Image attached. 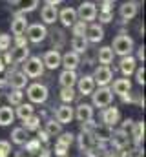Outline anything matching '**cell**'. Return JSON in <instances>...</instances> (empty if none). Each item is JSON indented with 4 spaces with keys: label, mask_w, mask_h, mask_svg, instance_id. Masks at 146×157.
Wrapping results in <instances>:
<instances>
[{
    "label": "cell",
    "mask_w": 146,
    "mask_h": 157,
    "mask_svg": "<svg viewBox=\"0 0 146 157\" xmlns=\"http://www.w3.org/2000/svg\"><path fill=\"white\" fill-rule=\"evenodd\" d=\"M36 132H38V137H36V139H38L40 143H44V144H48V141H49V135H48V133H46L44 130H40V128H38Z\"/></svg>",
    "instance_id": "7dc6e473"
},
{
    "label": "cell",
    "mask_w": 146,
    "mask_h": 157,
    "mask_svg": "<svg viewBox=\"0 0 146 157\" xmlns=\"http://www.w3.org/2000/svg\"><path fill=\"white\" fill-rule=\"evenodd\" d=\"M33 113H35V108H33V104H29V102H20V104H17V108H15V117H18L20 121L31 117Z\"/></svg>",
    "instance_id": "4316f807"
},
{
    "label": "cell",
    "mask_w": 146,
    "mask_h": 157,
    "mask_svg": "<svg viewBox=\"0 0 146 157\" xmlns=\"http://www.w3.org/2000/svg\"><path fill=\"white\" fill-rule=\"evenodd\" d=\"M73 119H77L80 124L88 122V121H93V106L88 104V102H80L77 108H73Z\"/></svg>",
    "instance_id": "ba28073f"
},
{
    "label": "cell",
    "mask_w": 146,
    "mask_h": 157,
    "mask_svg": "<svg viewBox=\"0 0 146 157\" xmlns=\"http://www.w3.org/2000/svg\"><path fill=\"white\" fill-rule=\"evenodd\" d=\"M111 144H113V148H117V150H126L128 148V144H130V137H128V133L124 132V130H117V132H111Z\"/></svg>",
    "instance_id": "5bb4252c"
},
{
    "label": "cell",
    "mask_w": 146,
    "mask_h": 157,
    "mask_svg": "<svg viewBox=\"0 0 146 157\" xmlns=\"http://www.w3.org/2000/svg\"><path fill=\"white\" fill-rule=\"evenodd\" d=\"M26 95H28L29 102H33V104H44L48 101V97H49V91H48V88L44 84L35 82V84H29L28 86Z\"/></svg>",
    "instance_id": "3957f363"
},
{
    "label": "cell",
    "mask_w": 146,
    "mask_h": 157,
    "mask_svg": "<svg viewBox=\"0 0 146 157\" xmlns=\"http://www.w3.org/2000/svg\"><path fill=\"white\" fill-rule=\"evenodd\" d=\"M80 64V55L75 51H66L60 57V66H64V70H77V66Z\"/></svg>",
    "instance_id": "ac0fdd59"
},
{
    "label": "cell",
    "mask_w": 146,
    "mask_h": 157,
    "mask_svg": "<svg viewBox=\"0 0 146 157\" xmlns=\"http://www.w3.org/2000/svg\"><path fill=\"white\" fill-rule=\"evenodd\" d=\"M60 53H59V49H49V51H46L44 53V57H42V64H44V68H48V70H57L59 66H60Z\"/></svg>",
    "instance_id": "7c38bea8"
},
{
    "label": "cell",
    "mask_w": 146,
    "mask_h": 157,
    "mask_svg": "<svg viewBox=\"0 0 146 157\" xmlns=\"http://www.w3.org/2000/svg\"><path fill=\"white\" fill-rule=\"evenodd\" d=\"M99 2H101V4H113L115 0H99Z\"/></svg>",
    "instance_id": "6f0895ef"
},
{
    "label": "cell",
    "mask_w": 146,
    "mask_h": 157,
    "mask_svg": "<svg viewBox=\"0 0 146 157\" xmlns=\"http://www.w3.org/2000/svg\"><path fill=\"white\" fill-rule=\"evenodd\" d=\"M111 128L106 126V124H95L93 126V130H91V135H93V139L99 143V144H102V143H108L110 139H111Z\"/></svg>",
    "instance_id": "4fadbf2b"
},
{
    "label": "cell",
    "mask_w": 146,
    "mask_h": 157,
    "mask_svg": "<svg viewBox=\"0 0 146 157\" xmlns=\"http://www.w3.org/2000/svg\"><path fill=\"white\" fill-rule=\"evenodd\" d=\"M40 18H42L44 24H55L59 20V9H57V6H48L46 4L40 9Z\"/></svg>",
    "instance_id": "7402d4cb"
},
{
    "label": "cell",
    "mask_w": 146,
    "mask_h": 157,
    "mask_svg": "<svg viewBox=\"0 0 146 157\" xmlns=\"http://www.w3.org/2000/svg\"><path fill=\"white\" fill-rule=\"evenodd\" d=\"M51 39H53V42L57 40V44H53V46H55V49H57V48H59V46L64 42V39H66V37H64V31H60V29H55V31L51 33Z\"/></svg>",
    "instance_id": "7bdbcfd3"
},
{
    "label": "cell",
    "mask_w": 146,
    "mask_h": 157,
    "mask_svg": "<svg viewBox=\"0 0 146 157\" xmlns=\"http://www.w3.org/2000/svg\"><path fill=\"white\" fill-rule=\"evenodd\" d=\"M119 121H121V110L119 108H115L111 104L106 106V108H102V124L113 128L115 124H119Z\"/></svg>",
    "instance_id": "9c48e42d"
},
{
    "label": "cell",
    "mask_w": 146,
    "mask_h": 157,
    "mask_svg": "<svg viewBox=\"0 0 146 157\" xmlns=\"http://www.w3.org/2000/svg\"><path fill=\"white\" fill-rule=\"evenodd\" d=\"M135 60H143L144 62V46H141L139 49H137V59Z\"/></svg>",
    "instance_id": "f5cc1de1"
},
{
    "label": "cell",
    "mask_w": 146,
    "mask_h": 157,
    "mask_svg": "<svg viewBox=\"0 0 146 157\" xmlns=\"http://www.w3.org/2000/svg\"><path fill=\"white\" fill-rule=\"evenodd\" d=\"M29 24H28V18H26V15L24 13H15V17H13V20H11V33L17 37V35H24V31H26V28H28Z\"/></svg>",
    "instance_id": "8fae6325"
},
{
    "label": "cell",
    "mask_w": 146,
    "mask_h": 157,
    "mask_svg": "<svg viewBox=\"0 0 146 157\" xmlns=\"http://www.w3.org/2000/svg\"><path fill=\"white\" fill-rule=\"evenodd\" d=\"M84 37H86L88 42L99 44L101 40L104 39V29H102V26H99V24H91V26H88V28H86Z\"/></svg>",
    "instance_id": "e0dca14e"
},
{
    "label": "cell",
    "mask_w": 146,
    "mask_h": 157,
    "mask_svg": "<svg viewBox=\"0 0 146 157\" xmlns=\"http://www.w3.org/2000/svg\"><path fill=\"white\" fill-rule=\"evenodd\" d=\"M9 154H11V143L0 141V157H9Z\"/></svg>",
    "instance_id": "ee69618b"
},
{
    "label": "cell",
    "mask_w": 146,
    "mask_h": 157,
    "mask_svg": "<svg viewBox=\"0 0 146 157\" xmlns=\"http://www.w3.org/2000/svg\"><path fill=\"white\" fill-rule=\"evenodd\" d=\"M44 2H46L48 6H59V4H60L62 0H44Z\"/></svg>",
    "instance_id": "11a10c76"
},
{
    "label": "cell",
    "mask_w": 146,
    "mask_h": 157,
    "mask_svg": "<svg viewBox=\"0 0 146 157\" xmlns=\"http://www.w3.org/2000/svg\"><path fill=\"white\" fill-rule=\"evenodd\" d=\"M60 101L64 104H71L75 101V90L73 88H62L60 90Z\"/></svg>",
    "instance_id": "74e56055"
},
{
    "label": "cell",
    "mask_w": 146,
    "mask_h": 157,
    "mask_svg": "<svg viewBox=\"0 0 146 157\" xmlns=\"http://www.w3.org/2000/svg\"><path fill=\"white\" fill-rule=\"evenodd\" d=\"M77 143H79V148H80L82 152H88V150H91V148H95V146L99 144V143L93 139L91 132H82V130H80L79 137H77Z\"/></svg>",
    "instance_id": "9a60e30c"
},
{
    "label": "cell",
    "mask_w": 146,
    "mask_h": 157,
    "mask_svg": "<svg viewBox=\"0 0 146 157\" xmlns=\"http://www.w3.org/2000/svg\"><path fill=\"white\" fill-rule=\"evenodd\" d=\"M133 73H135V78H137V82L144 86V75H146L144 66H141V68H135V71H133Z\"/></svg>",
    "instance_id": "f6af8a7d"
},
{
    "label": "cell",
    "mask_w": 146,
    "mask_h": 157,
    "mask_svg": "<svg viewBox=\"0 0 146 157\" xmlns=\"http://www.w3.org/2000/svg\"><path fill=\"white\" fill-rule=\"evenodd\" d=\"M113 51H111V48L110 46H104V48H101L99 49V53H97V59H99V62L101 64H104V66H110L111 62H113Z\"/></svg>",
    "instance_id": "1f68e13d"
},
{
    "label": "cell",
    "mask_w": 146,
    "mask_h": 157,
    "mask_svg": "<svg viewBox=\"0 0 146 157\" xmlns=\"http://www.w3.org/2000/svg\"><path fill=\"white\" fill-rule=\"evenodd\" d=\"M44 64H42V59L40 57H28L26 60H24V64H22V71H24V75L29 78H36L40 77L42 73H44Z\"/></svg>",
    "instance_id": "277c9868"
},
{
    "label": "cell",
    "mask_w": 146,
    "mask_h": 157,
    "mask_svg": "<svg viewBox=\"0 0 146 157\" xmlns=\"http://www.w3.org/2000/svg\"><path fill=\"white\" fill-rule=\"evenodd\" d=\"M24 146H26V150H28V152H31V154H38V152L42 150V146H40V141H38V139H28V143H26Z\"/></svg>",
    "instance_id": "60d3db41"
},
{
    "label": "cell",
    "mask_w": 146,
    "mask_h": 157,
    "mask_svg": "<svg viewBox=\"0 0 146 157\" xmlns=\"http://www.w3.org/2000/svg\"><path fill=\"white\" fill-rule=\"evenodd\" d=\"M88 157H101V152H99V144L95 146V148H91V150H88V152H84Z\"/></svg>",
    "instance_id": "816d5d0a"
},
{
    "label": "cell",
    "mask_w": 146,
    "mask_h": 157,
    "mask_svg": "<svg viewBox=\"0 0 146 157\" xmlns=\"http://www.w3.org/2000/svg\"><path fill=\"white\" fill-rule=\"evenodd\" d=\"M75 11H77V18L86 24L97 18V6L93 2H82L79 6V9H75Z\"/></svg>",
    "instance_id": "8992f818"
},
{
    "label": "cell",
    "mask_w": 146,
    "mask_h": 157,
    "mask_svg": "<svg viewBox=\"0 0 146 157\" xmlns=\"http://www.w3.org/2000/svg\"><path fill=\"white\" fill-rule=\"evenodd\" d=\"M7 77H9L7 68H6V70H0V86H6V84H7Z\"/></svg>",
    "instance_id": "c3c4849f"
},
{
    "label": "cell",
    "mask_w": 146,
    "mask_h": 157,
    "mask_svg": "<svg viewBox=\"0 0 146 157\" xmlns=\"http://www.w3.org/2000/svg\"><path fill=\"white\" fill-rule=\"evenodd\" d=\"M44 132H46V133H48L49 137H55V135L62 133V124H60V122H57L55 119H49V121H46Z\"/></svg>",
    "instance_id": "d6a6232c"
},
{
    "label": "cell",
    "mask_w": 146,
    "mask_h": 157,
    "mask_svg": "<svg viewBox=\"0 0 146 157\" xmlns=\"http://www.w3.org/2000/svg\"><path fill=\"white\" fill-rule=\"evenodd\" d=\"M135 68H137V60H135V57H132V55L121 57V62H119V70H121L122 77H128V78H130L132 75H133Z\"/></svg>",
    "instance_id": "30bf717a"
},
{
    "label": "cell",
    "mask_w": 146,
    "mask_h": 157,
    "mask_svg": "<svg viewBox=\"0 0 146 157\" xmlns=\"http://www.w3.org/2000/svg\"><path fill=\"white\" fill-rule=\"evenodd\" d=\"M77 88H79V93L80 95H91L93 90H95V82L91 75H82L80 78H77Z\"/></svg>",
    "instance_id": "2e32d148"
},
{
    "label": "cell",
    "mask_w": 146,
    "mask_h": 157,
    "mask_svg": "<svg viewBox=\"0 0 146 157\" xmlns=\"http://www.w3.org/2000/svg\"><path fill=\"white\" fill-rule=\"evenodd\" d=\"M111 51H113V55H119V57H126V55H132V51H133V39L132 37H128L126 33H121V35H117L113 42H111Z\"/></svg>",
    "instance_id": "6da1fadb"
},
{
    "label": "cell",
    "mask_w": 146,
    "mask_h": 157,
    "mask_svg": "<svg viewBox=\"0 0 146 157\" xmlns=\"http://www.w3.org/2000/svg\"><path fill=\"white\" fill-rule=\"evenodd\" d=\"M9 46H11V35H7V33H0V53L7 51Z\"/></svg>",
    "instance_id": "b9f144b4"
},
{
    "label": "cell",
    "mask_w": 146,
    "mask_h": 157,
    "mask_svg": "<svg viewBox=\"0 0 146 157\" xmlns=\"http://www.w3.org/2000/svg\"><path fill=\"white\" fill-rule=\"evenodd\" d=\"M59 20L64 28H71L73 24L79 20L77 18V11L73 7H64L62 11H59Z\"/></svg>",
    "instance_id": "603a6c76"
},
{
    "label": "cell",
    "mask_w": 146,
    "mask_h": 157,
    "mask_svg": "<svg viewBox=\"0 0 146 157\" xmlns=\"http://www.w3.org/2000/svg\"><path fill=\"white\" fill-rule=\"evenodd\" d=\"M106 157H111V155H106Z\"/></svg>",
    "instance_id": "680465c9"
},
{
    "label": "cell",
    "mask_w": 146,
    "mask_h": 157,
    "mask_svg": "<svg viewBox=\"0 0 146 157\" xmlns=\"http://www.w3.org/2000/svg\"><path fill=\"white\" fill-rule=\"evenodd\" d=\"M15 121V112L11 106H0V126H9Z\"/></svg>",
    "instance_id": "f546056e"
},
{
    "label": "cell",
    "mask_w": 146,
    "mask_h": 157,
    "mask_svg": "<svg viewBox=\"0 0 146 157\" xmlns=\"http://www.w3.org/2000/svg\"><path fill=\"white\" fill-rule=\"evenodd\" d=\"M137 11H139V6H137L133 0L124 2V4L119 7V15H121L122 20H132V18H135V17H137Z\"/></svg>",
    "instance_id": "ffe728a7"
},
{
    "label": "cell",
    "mask_w": 146,
    "mask_h": 157,
    "mask_svg": "<svg viewBox=\"0 0 146 157\" xmlns=\"http://www.w3.org/2000/svg\"><path fill=\"white\" fill-rule=\"evenodd\" d=\"M55 121L60 122V124H70L73 121V108L70 104H62L57 108L55 112Z\"/></svg>",
    "instance_id": "44dd1931"
},
{
    "label": "cell",
    "mask_w": 146,
    "mask_h": 157,
    "mask_svg": "<svg viewBox=\"0 0 146 157\" xmlns=\"http://www.w3.org/2000/svg\"><path fill=\"white\" fill-rule=\"evenodd\" d=\"M86 28H88V24H86V22H82V20H77V22L71 26L73 37H84V33H86Z\"/></svg>",
    "instance_id": "f35d334b"
},
{
    "label": "cell",
    "mask_w": 146,
    "mask_h": 157,
    "mask_svg": "<svg viewBox=\"0 0 146 157\" xmlns=\"http://www.w3.org/2000/svg\"><path fill=\"white\" fill-rule=\"evenodd\" d=\"M60 137L57 139V144H62V146H66V148H70L71 146V143L75 141V135L70 133V132H66V133H59Z\"/></svg>",
    "instance_id": "ab89813d"
},
{
    "label": "cell",
    "mask_w": 146,
    "mask_h": 157,
    "mask_svg": "<svg viewBox=\"0 0 146 157\" xmlns=\"http://www.w3.org/2000/svg\"><path fill=\"white\" fill-rule=\"evenodd\" d=\"M68 150H70V148H66V146H62V144H55V155L66 157L68 155Z\"/></svg>",
    "instance_id": "bcb514c9"
},
{
    "label": "cell",
    "mask_w": 146,
    "mask_h": 157,
    "mask_svg": "<svg viewBox=\"0 0 146 157\" xmlns=\"http://www.w3.org/2000/svg\"><path fill=\"white\" fill-rule=\"evenodd\" d=\"M111 102H113V91L108 86H99V90H93V93H91V106L106 108Z\"/></svg>",
    "instance_id": "7a4b0ae2"
},
{
    "label": "cell",
    "mask_w": 146,
    "mask_h": 157,
    "mask_svg": "<svg viewBox=\"0 0 146 157\" xmlns=\"http://www.w3.org/2000/svg\"><path fill=\"white\" fill-rule=\"evenodd\" d=\"M28 80L29 78L24 75V71H11L7 77V84H11L13 90H24L28 86Z\"/></svg>",
    "instance_id": "d6986e66"
},
{
    "label": "cell",
    "mask_w": 146,
    "mask_h": 157,
    "mask_svg": "<svg viewBox=\"0 0 146 157\" xmlns=\"http://www.w3.org/2000/svg\"><path fill=\"white\" fill-rule=\"evenodd\" d=\"M9 53V59H11V62H15V64H18V62H24L28 57H29V48L28 46H15L11 51H7Z\"/></svg>",
    "instance_id": "cb8c5ba5"
},
{
    "label": "cell",
    "mask_w": 146,
    "mask_h": 157,
    "mask_svg": "<svg viewBox=\"0 0 146 157\" xmlns=\"http://www.w3.org/2000/svg\"><path fill=\"white\" fill-rule=\"evenodd\" d=\"M132 137H133V143L139 146L141 143H143V139H144V122L143 121H139V122H133V126H132Z\"/></svg>",
    "instance_id": "4dcf8cb0"
},
{
    "label": "cell",
    "mask_w": 146,
    "mask_h": 157,
    "mask_svg": "<svg viewBox=\"0 0 146 157\" xmlns=\"http://www.w3.org/2000/svg\"><path fill=\"white\" fill-rule=\"evenodd\" d=\"M24 33H26V39L29 42H33V44H40L48 37V29H46L44 24H29Z\"/></svg>",
    "instance_id": "5b68a950"
},
{
    "label": "cell",
    "mask_w": 146,
    "mask_h": 157,
    "mask_svg": "<svg viewBox=\"0 0 146 157\" xmlns=\"http://www.w3.org/2000/svg\"><path fill=\"white\" fill-rule=\"evenodd\" d=\"M71 49L75 53H79V55L86 53V51H88V40H86V37H73L71 39Z\"/></svg>",
    "instance_id": "836d02e7"
},
{
    "label": "cell",
    "mask_w": 146,
    "mask_h": 157,
    "mask_svg": "<svg viewBox=\"0 0 146 157\" xmlns=\"http://www.w3.org/2000/svg\"><path fill=\"white\" fill-rule=\"evenodd\" d=\"M51 154H53L51 150H48V148H44V150H40V152H38V157H51Z\"/></svg>",
    "instance_id": "db71d44e"
},
{
    "label": "cell",
    "mask_w": 146,
    "mask_h": 157,
    "mask_svg": "<svg viewBox=\"0 0 146 157\" xmlns=\"http://www.w3.org/2000/svg\"><path fill=\"white\" fill-rule=\"evenodd\" d=\"M28 139H29V132H26L22 126L15 128V130L11 132V141H13L15 144H18V146H24V144L28 143Z\"/></svg>",
    "instance_id": "f1b7e54d"
},
{
    "label": "cell",
    "mask_w": 146,
    "mask_h": 157,
    "mask_svg": "<svg viewBox=\"0 0 146 157\" xmlns=\"http://www.w3.org/2000/svg\"><path fill=\"white\" fill-rule=\"evenodd\" d=\"M24 124H22V128L26 130V132H36L38 128H40V117L38 115H31V117H28V119H24L22 121Z\"/></svg>",
    "instance_id": "e575fe53"
},
{
    "label": "cell",
    "mask_w": 146,
    "mask_h": 157,
    "mask_svg": "<svg viewBox=\"0 0 146 157\" xmlns=\"http://www.w3.org/2000/svg\"><path fill=\"white\" fill-rule=\"evenodd\" d=\"M22 99H24L22 90H11V91L7 93V101H9V104H11V106L20 104V102H22Z\"/></svg>",
    "instance_id": "8d00e7d4"
},
{
    "label": "cell",
    "mask_w": 146,
    "mask_h": 157,
    "mask_svg": "<svg viewBox=\"0 0 146 157\" xmlns=\"http://www.w3.org/2000/svg\"><path fill=\"white\" fill-rule=\"evenodd\" d=\"M0 70H6V64H4V59H2V53H0Z\"/></svg>",
    "instance_id": "9f6ffc18"
},
{
    "label": "cell",
    "mask_w": 146,
    "mask_h": 157,
    "mask_svg": "<svg viewBox=\"0 0 146 157\" xmlns=\"http://www.w3.org/2000/svg\"><path fill=\"white\" fill-rule=\"evenodd\" d=\"M97 15H99V20L102 22V24H108L113 20V11H111V4H102V7H101V11H97Z\"/></svg>",
    "instance_id": "d590c367"
},
{
    "label": "cell",
    "mask_w": 146,
    "mask_h": 157,
    "mask_svg": "<svg viewBox=\"0 0 146 157\" xmlns=\"http://www.w3.org/2000/svg\"><path fill=\"white\" fill-rule=\"evenodd\" d=\"M132 126H133V121H132V119H126V121L122 122V128H121V130H124V132L128 133V132H132Z\"/></svg>",
    "instance_id": "681fc988"
},
{
    "label": "cell",
    "mask_w": 146,
    "mask_h": 157,
    "mask_svg": "<svg viewBox=\"0 0 146 157\" xmlns=\"http://www.w3.org/2000/svg\"><path fill=\"white\" fill-rule=\"evenodd\" d=\"M110 90H111L113 93H117V95H124V93L132 91V80L128 77L117 78V80H113V86H111Z\"/></svg>",
    "instance_id": "d4e9b609"
},
{
    "label": "cell",
    "mask_w": 146,
    "mask_h": 157,
    "mask_svg": "<svg viewBox=\"0 0 146 157\" xmlns=\"http://www.w3.org/2000/svg\"><path fill=\"white\" fill-rule=\"evenodd\" d=\"M91 77H93L95 86H108L110 82L113 80V71L110 70V66L101 64L99 68H95V71H93Z\"/></svg>",
    "instance_id": "52a82bcc"
},
{
    "label": "cell",
    "mask_w": 146,
    "mask_h": 157,
    "mask_svg": "<svg viewBox=\"0 0 146 157\" xmlns=\"http://www.w3.org/2000/svg\"><path fill=\"white\" fill-rule=\"evenodd\" d=\"M15 6H17V13H31L35 11L36 6H38V0H13Z\"/></svg>",
    "instance_id": "83f0119b"
},
{
    "label": "cell",
    "mask_w": 146,
    "mask_h": 157,
    "mask_svg": "<svg viewBox=\"0 0 146 157\" xmlns=\"http://www.w3.org/2000/svg\"><path fill=\"white\" fill-rule=\"evenodd\" d=\"M77 73L73 71V70H64L60 75H59V84H60V88H73L75 84H77Z\"/></svg>",
    "instance_id": "484cf974"
},
{
    "label": "cell",
    "mask_w": 146,
    "mask_h": 157,
    "mask_svg": "<svg viewBox=\"0 0 146 157\" xmlns=\"http://www.w3.org/2000/svg\"><path fill=\"white\" fill-rule=\"evenodd\" d=\"M15 46H28V39H24V35H17L15 37Z\"/></svg>",
    "instance_id": "f907efd6"
}]
</instances>
